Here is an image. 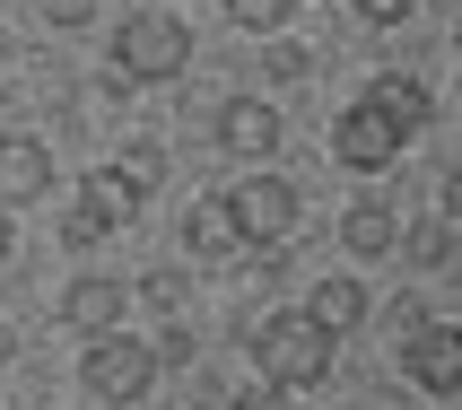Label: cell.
<instances>
[{
	"mask_svg": "<svg viewBox=\"0 0 462 410\" xmlns=\"http://www.w3.org/2000/svg\"><path fill=\"white\" fill-rule=\"evenodd\" d=\"M254 359H262V376L280 393H306V385L332 376V332H323L314 314H262L254 323Z\"/></svg>",
	"mask_w": 462,
	"mask_h": 410,
	"instance_id": "6da1fadb",
	"label": "cell"
},
{
	"mask_svg": "<svg viewBox=\"0 0 462 410\" xmlns=\"http://www.w3.org/2000/svg\"><path fill=\"white\" fill-rule=\"evenodd\" d=\"M183 61H192V26H183L175 9H131V18L114 26V70L140 79V88L175 79Z\"/></svg>",
	"mask_w": 462,
	"mask_h": 410,
	"instance_id": "7a4b0ae2",
	"label": "cell"
},
{
	"mask_svg": "<svg viewBox=\"0 0 462 410\" xmlns=\"http://www.w3.org/2000/svg\"><path fill=\"white\" fill-rule=\"evenodd\" d=\"M79 385L97 393V402H149V385H157V349H140L131 332H105V340H88Z\"/></svg>",
	"mask_w": 462,
	"mask_h": 410,
	"instance_id": "3957f363",
	"label": "cell"
},
{
	"mask_svg": "<svg viewBox=\"0 0 462 410\" xmlns=\"http://www.w3.org/2000/svg\"><path fill=\"white\" fill-rule=\"evenodd\" d=\"M227 210H236V236H245V245H288V236H297V219H306V201H297V183H288V175L236 183Z\"/></svg>",
	"mask_w": 462,
	"mask_h": 410,
	"instance_id": "277c9868",
	"label": "cell"
},
{
	"mask_svg": "<svg viewBox=\"0 0 462 410\" xmlns=\"http://www.w3.org/2000/svg\"><path fill=\"white\" fill-rule=\"evenodd\" d=\"M402 376H411L419 393H445V402H462V323H419V314H411Z\"/></svg>",
	"mask_w": 462,
	"mask_h": 410,
	"instance_id": "5b68a950",
	"label": "cell"
},
{
	"mask_svg": "<svg viewBox=\"0 0 462 410\" xmlns=\"http://www.w3.org/2000/svg\"><path fill=\"white\" fill-rule=\"evenodd\" d=\"M332 157L349 166V175H384L393 157H402V131H393L384 114H375V105L358 97V105H349V114L332 123Z\"/></svg>",
	"mask_w": 462,
	"mask_h": 410,
	"instance_id": "8992f818",
	"label": "cell"
},
{
	"mask_svg": "<svg viewBox=\"0 0 462 410\" xmlns=\"http://www.w3.org/2000/svg\"><path fill=\"white\" fill-rule=\"evenodd\" d=\"M140 219V192H131L114 166H97V175L79 183V210H70V245H97V236H114V228H131Z\"/></svg>",
	"mask_w": 462,
	"mask_h": 410,
	"instance_id": "52a82bcc",
	"label": "cell"
},
{
	"mask_svg": "<svg viewBox=\"0 0 462 410\" xmlns=\"http://www.w3.org/2000/svg\"><path fill=\"white\" fill-rule=\"evenodd\" d=\"M52 192V157L44 140H26V131H0V210H26Z\"/></svg>",
	"mask_w": 462,
	"mask_h": 410,
	"instance_id": "ba28073f",
	"label": "cell"
},
{
	"mask_svg": "<svg viewBox=\"0 0 462 410\" xmlns=\"http://www.w3.org/2000/svg\"><path fill=\"white\" fill-rule=\"evenodd\" d=\"M209 131H218V149H236V157H271V149H280V105H262V97H227Z\"/></svg>",
	"mask_w": 462,
	"mask_h": 410,
	"instance_id": "9c48e42d",
	"label": "cell"
},
{
	"mask_svg": "<svg viewBox=\"0 0 462 410\" xmlns=\"http://www.w3.org/2000/svg\"><path fill=\"white\" fill-rule=\"evenodd\" d=\"M123 314H131V288L123 280H70V297H61V323L88 332V340L123 332Z\"/></svg>",
	"mask_w": 462,
	"mask_h": 410,
	"instance_id": "30bf717a",
	"label": "cell"
},
{
	"mask_svg": "<svg viewBox=\"0 0 462 410\" xmlns=\"http://www.w3.org/2000/svg\"><path fill=\"white\" fill-rule=\"evenodd\" d=\"M366 105H375V114H384V123L402 131V140L437 123V97H428L419 79H402V70H384V79H375V88H366Z\"/></svg>",
	"mask_w": 462,
	"mask_h": 410,
	"instance_id": "8fae6325",
	"label": "cell"
},
{
	"mask_svg": "<svg viewBox=\"0 0 462 410\" xmlns=\"http://www.w3.org/2000/svg\"><path fill=\"white\" fill-rule=\"evenodd\" d=\"M183 245H192L201 262H227L236 245H245V236H236V210H227V192H218V201H201L192 219H183Z\"/></svg>",
	"mask_w": 462,
	"mask_h": 410,
	"instance_id": "7c38bea8",
	"label": "cell"
},
{
	"mask_svg": "<svg viewBox=\"0 0 462 410\" xmlns=\"http://www.w3.org/2000/svg\"><path fill=\"white\" fill-rule=\"evenodd\" d=\"M306 314H314V323H323V332L340 340V332H358V323H366V288L349 280V271H332V280L314 288V306H306Z\"/></svg>",
	"mask_w": 462,
	"mask_h": 410,
	"instance_id": "4fadbf2b",
	"label": "cell"
},
{
	"mask_svg": "<svg viewBox=\"0 0 462 410\" xmlns=\"http://www.w3.org/2000/svg\"><path fill=\"white\" fill-rule=\"evenodd\" d=\"M340 245H349V254H358V262L393 254V210H384V201H358V210H349V219H340Z\"/></svg>",
	"mask_w": 462,
	"mask_h": 410,
	"instance_id": "5bb4252c",
	"label": "cell"
},
{
	"mask_svg": "<svg viewBox=\"0 0 462 410\" xmlns=\"http://www.w3.org/2000/svg\"><path fill=\"white\" fill-rule=\"evenodd\" d=\"M114 175H123L131 192H140V201H149L157 183H166V149H149V140H131V149L114 157Z\"/></svg>",
	"mask_w": 462,
	"mask_h": 410,
	"instance_id": "9a60e30c",
	"label": "cell"
},
{
	"mask_svg": "<svg viewBox=\"0 0 462 410\" xmlns=\"http://www.w3.org/2000/svg\"><path fill=\"white\" fill-rule=\"evenodd\" d=\"M227 18L254 26V35H280V26H288V0H227Z\"/></svg>",
	"mask_w": 462,
	"mask_h": 410,
	"instance_id": "2e32d148",
	"label": "cell"
},
{
	"mask_svg": "<svg viewBox=\"0 0 462 410\" xmlns=\"http://www.w3.org/2000/svg\"><path fill=\"white\" fill-rule=\"evenodd\" d=\"M140 297H149L157 314H175L183 297H192V280H183V271H149V280H140Z\"/></svg>",
	"mask_w": 462,
	"mask_h": 410,
	"instance_id": "e0dca14e",
	"label": "cell"
},
{
	"mask_svg": "<svg viewBox=\"0 0 462 410\" xmlns=\"http://www.w3.org/2000/svg\"><path fill=\"white\" fill-rule=\"evenodd\" d=\"M262 61H271V79H306V44H271Z\"/></svg>",
	"mask_w": 462,
	"mask_h": 410,
	"instance_id": "ac0fdd59",
	"label": "cell"
},
{
	"mask_svg": "<svg viewBox=\"0 0 462 410\" xmlns=\"http://www.w3.org/2000/svg\"><path fill=\"white\" fill-rule=\"evenodd\" d=\"M358 18H366V26H402L411 9H402V0H358Z\"/></svg>",
	"mask_w": 462,
	"mask_h": 410,
	"instance_id": "d6986e66",
	"label": "cell"
},
{
	"mask_svg": "<svg viewBox=\"0 0 462 410\" xmlns=\"http://www.w3.org/2000/svg\"><path fill=\"white\" fill-rule=\"evenodd\" d=\"M236 410H288V402H280V385H262V393H236Z\"/></svg>",
	"mask_w": 462,
	"mask_h": 410,
	"instance_id": "ffe728a7",
	"label": "cell"
},
{
	"mask_svg": "<svg viewBox=\"0 0 462 410\" xmlns=\"http://www.w3.org/2000/svg\"><path fill=\"white\" fill-rule=\"evenodd\" d=\"M445 210H454V228H462V166H454V183H445Z\"/></svg>",
	"mask_w": 462,
	"mask_h": 410,
	"instance_id": "44dd1931",
	"label": "cell"
},
{
	"mask_svg": "<svg viewBox=\"0 0 462 410\" xmlns=\"http://www.w3.org/2000/svg\"><path fill=\"white\" fill-rule=\"evenodd\" d=\"M9 245H18V236H9V210H0V262H9Z\"/></svg>",
	"mask_w": 462,
	"mask_h": 410,
	"instance_id": "7402d4cb",
	"label": "cell"
},
{
	"mask_svg": "<svg viewBox=\"0 0 462 410\" xmlns=\"http://www.w3.org/2000/svg\"><path fill=\"white\" fill-rule=\"evenodd\" d=\"M0 359H9V340H0Z\"/></svg>",
	"mask_w": 462,
	"mask_h": 410,
	"instance_id": "603a6c76",
	"label": "cell"
},
{
	"mask_svg": "<svg viewBox=\"0 0 462 410\" xmlns=\"http://www.w3.org/2000/svg\"><path fill=\"white\" fill-rule=\"evenodd\" d=\"M454 44H462V26H454Z\"/></svg>",
	"mask_w": 462,
	"mask_h": 410,
	"instance_id": "cb8c5ba5",
	"label": "cell"
}]
</instances>
